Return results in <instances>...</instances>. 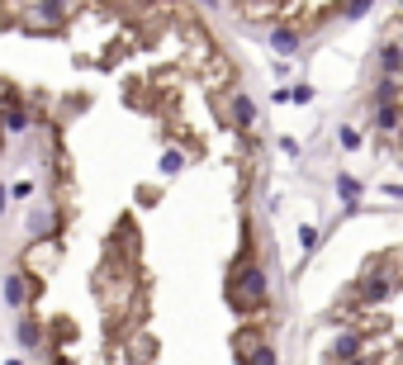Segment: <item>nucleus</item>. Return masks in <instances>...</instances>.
I'll list each match as a JSON object with an SVG mask.
<instances>
[{"label":"nucleus","mask_w":403,"mask_h":365,"mask_svg":"<svg viewBox=\"0 0 403 365\" xmlns=\"http://www.w3.org/2000/svg\"><path fill=\"white\" fill-rule=\"evenodd\" d=\"M62 76L19 81L43 195L5 275L38 365H280L256 105L176 0H38Z\"/></svg>","instance_id":"f257e3e1"},{"label":"nucleus","mask_w":403,"mask_h":365,"mask_svg":"<svg viewBox=\"0 0 403 365\" xmlns=\"http://www.w3.org/2000/svg\"><path fill=\"white\" fill-rule=\"evenodd\" d=\"M318 365H403V247L375 252L337 294Z\"/></svg>","instance_id":"f03ea898"},{"label":"nucleus","mask_w":403,"mask_h":365,"mask_svg":"<svg viewBox=\"0 0 403 365\" xmlns=\"http://www.w3.org/2000/svg\"><path fill=\"white\" fill-rule=\"evenodd\" d=\"M10 143H19V133L10 128V81H5V71H0V219H5V209H10V185H5Z\"/></svg>","instance_id":"7ed1b4c3"}]
</instances>
